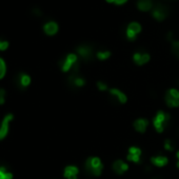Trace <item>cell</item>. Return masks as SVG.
<instances>
[{"mask_svg":"<svg viewBox=\"0 0 179 179\" xmlns=\"http://www.w3.org/2000/svg\"><path fill=\"white\" fill-rule=\"evenodd\" d=\"M148 124H149V122H148V120H146V119H138V120H136V121H135L134 126H135V129H136L138 132H140V133H143V132L146 131Z\"/></svg>","mask_w":179,"mask_h":179,"instance_id":"ba28073f","label":"cell"},{"mask_svg":"<svg viewBox=\"0 0 179 179\" xmlns=\"http://www.w3.org/2000/svg\"><path fill=\"white\" fill-rule=\"evenodd\" d=\"M141 31V26L137 22H132L129 24V28L126 31V36L130 40H134L136 38V34H138Z\"/></svg>","mask_w":179,"mask_h":179,"instance_id":"6da1fadb","label":"cell"},{"mask_svg":"<svg viewBox=\"0 0 179 179\" xmlns=\"http://www.w3.org/2000/svg\"><path fill=\"white\" fill-rule=\"evenodd\" d=\"M129 153L131 154V155L140 156V154H141V151H140V149H138V148H135V146H132V148H130V150H129Z\"/></svg>","mask_w":179,"mask_h":179,"instance_id":"44dd1931","label":"cell"},{"mask_svg":"<svg viewBox=\"0 0 179 179\" xmlns=\"http://www.w3.org/2000/svg\"><path fill=\"white\" fill-rule=\"evenodd\" d=\"M165 100H166V103H168L169 107H178V105H179V100H178V99H176L175 97L172 96L170 93H168V94H166Z\"/></svg>","mask_w":179,"mask_h":179,"instance_id":"4fadbf2b","label":"cell"},{"mask_svg":"<svg viewBox=\"0 0 179 179\" xmlns=\"http://www.w3.org/2000/svg\"><path fill=\"white\" fill-rule=\"evenodd\" d=\"M111 56V53L110 52H98L97 53V57L99 58L100 60H104L107 58H109Z\"/></svg>","mask_w":179,"mask_h":179,"instance_id":"ffe728a7","label":"cell"},{"mask_svg":"<svg viewBox=\"0 0 179 179\" xmlns=\"http://www.w3.org/2000/svg\"><path fill=\"white\" fill-rule=\"evenodd\" d=\"M177 42H178V45H179V41H177Z\"/></svg>","mask_w":179,"mask_h":179,"instance_id":"8d00e7d4","label":"cell"},{"mask_svg":"<svg viewBox=\"0 0 179 179\" xmlns=\"http://www.w3.org/2000/svg\"><path fill=\"white\" fill-rule=\"evenodd\" d=\"M58 31V25L56 22H53V21H50L45 25V32L48 35H54L56 34Z\"/></svg>","mask_w":179,"mask_h":179,"instance_id":"52a82bcc","label":"cell"},{"mask_svg":"<svg viewBox=\"0 0 179 179\" xmlns=\"http://www.w3.org/2000/svg\"><path fill=\"white\" fill-rule=\"evenodd\" d=\"M4 173H6V169H4V168H0V178L2 177V175H3Z\"/></svg>","mask_w":179,"mask_h":179,"instance_id":"4dcf8cb0","label":"cell"},{"mask_svg":"<svg viewBox=\"0 0 179 179\" xmlns=\"http://www.w3.org/2000/svg\"><path fill=\"white\" fill-rule=\"evenodd\" d=\"M110 93H111L112 95H114V96H116L117 98H118V100L121 103H124V102L126 101V96L123 94V93L121 92V91L117 90V89H112L111 91H110Z\"/></svg>","mask_w":179,"mask_h":179,"instance_id":"8fae6325","label":"cell"},{"mask_svg":"<svg viewBox=\"0 0 179 179\" xmlns=\"http://www.w3.org/2000/svg\"><path fill=\"white\" fill-rule=\"evenodd\" d=\"M3 179H12L13 178V175H12V173H9V172H6V173H4L3 175H2V177Z\"/></svg>","mask_w":179,"mask_h":179,"instance_id":"4316f807","label":"cell"},{"mask_svg":"<svg viewBox=\"0 0 179 179\" xmlns=\"http://www.w3.org/2000/svg\"><path fill=\"white\" fill-rule=\"evenodd\" d=\"M109 2H112V1H115V0H107Z\"/></svg>","mask_w":179,"mask_h":179,"instance_id":"836d02e7","label":"cell"},{"mask_svg":"<svg viewBox=\"0 0 179 179\" xmlns=\"http://www.w3.org/2000/svg\"><path fill=\"white\" fill-rule=\"evenodd\" d=\"M9 48V42L6 40H0V51H6Z\"/></svg>","mask_w":179,"mask_h":179,"instance_id":"603a6c76","label":"cell"},{"mask_svg":"<svg viewBox=\"0 0 179 179\" xmlns=\"http://www.w3.org/2000/svg\"><path fill=\"white\" fill-rule=\"evenodd\" d=\"M152 162H153L157 166H163L168 163V158L164 156H158V157H154L152 158Z\"/></svg>","mask_w":179,"mask_h":179,"instance_id":"7c38bea8","label":"cell"},{"mask_svg":"<svg viewBox=\"0 0 179 179\" xmlns=\"http://www.w3.org/2000/svg\"><path fill=\"white\" fill-rule=\"evenodd\" d=\"M166 15H168V10H166V8H164L163 6H161V4L156 6L153 10V16L159 21L163 20L166 17Z\"/></svg>","mask_w":179,"mask_h":179,"instance_id":"3957f363","label":"cell"},{"mask_svg":"<svg viewBox=\"0 0 179 179\" xmlns=\"http://www.w3.org/2000/svg\"><path fill=\"white\" fill-rule=\"evenodd\" d=\"M68 179H77V177H76V175H71Z\"/></svg>","mask_w":179,"mask_h":179,"instance_id":"d6a6232c","label":"cell"},{"mask_svg":"<svg viewBox=\"0 0 179 179\" xmlns=\"http://www.w3.org/2000/svg\"><path fill=\"white\" fill-rule=\"evenodd\" d=\"M177 157H178V158H179V152H178V153H177Z\"/></svg>","mask_w":179,"mask_h":179,"instance_id":"e575fe53","label":"cell"},{"mask_svg":"<svg viewBox=\"0 0 179 179\" xmlns=\"http://www.w3.org/2000/svg\"><path fill=\"white\" fill-rule=\"evenodd\" d=\"M98 88H99L100 90H102V91H104V90H107V85H105V83H102V82H98Z\"/></svg>","mask_w":179,"mask_h":179,"instance_id":"f1b7e54d","label":"cell"},{"mask_svg":"<svg viewBox=\"0 0 179 179\" xmlns=\"http://www.w3.org/2000/svg\"><path fill=\"white\" fill-rule=\"evenodd\" d=\"M137 6L141 11H149L152 9L153 4H152V0H138Z\"/></svg>","mask_w":179,"mask_h":179,"instance_id":"9c48e42d","label":"cell"},{"mask_svg":"<svg viewBox=\"0 0 179 179\" xmlns=\"http://www.w3.org/2000/svg\"><path fill=\"white\" fill-rule=\"evenodd\" d=\"M4 96H6V91L0 89V104L4 103Z\"/></svg>","mask_w":179,"mask_h":179,"instance_id":"484cf974","label":"cell"},{"mask_svg":"<svg viewBox=\"0 0 179 179\" xmlns=\"http://www.w3.org/2000/svg\"><path fill=\"white\" fill-rule=\"evenodd\" d=\"M140 57H141V54H139V53H136L134 55V60H135V62L136 63H138V61L140 60Z\"/></svg>","mask_w":179,"mask_h":179,"instance_id":"83f0119b","label":"cell"},{"mask_svg":"<svg viewBox=\"0 0 179 179\" xmlns=\"http://www.w3.org/2000/svg\"><path fill=\"white\" fill-rule=\"evenodd\" d=\"M173 52L176 56H178L179 57V45H178L177 41H174L173 42Z\"/></svg>","mask_w":179,"mask_h":179,"instance_id":"cb8c5ba5","label":"cell"},{"mask_svg":"<svg viewBox=\"0 0 179 179\" xmlns=\"http://www.w3.org/2000/svg\"><path fill=\"white\" fill-rule=\"evenodd\" d=\"M14 118V116L12 114H9L8 116H6V118L3 119L2 121V124H1V127H0V140L3 139L4 137L8 135V132H9V123L12 119Z\"/></svg>","mask_w":179,"mask_h":179,"instance_id":"277c9868","label":"cell"},{"mask_svg":"<svg viewBox=\"0 0 179 179\" xmlns=\"http://www.w3.org/2000/svg\"><path fill=\"white\" fill-rule=\"evenodd\" d=\"M169 93H170V94H171L173 97H175L176 99H178V100H179V91L175 90V89H172V90L169 91Z\"/></svg>","mask_w":179,"mask_h":179,"instance_id":"d4e9b609","label":"cell"},{"mask_svg":"<svg viewBox=\"0 0 179 179\" xmlns=\"http://www.w3.org/2000/svg\"><path fill=\"white\" fill-rule=\"evenodd\" d=\"M77 173H78V169L76 166L70 165L64 170V177L68 178L71 175H77Z\"/></svg>","mask_w":179,"mask_h":179,"instance_id":"9a60e30c","label":"cell"},{"mask_svg":"<svg viewBox=\"0 0 179 179\" xmlns=\"http://www.w3.org/2000/svg\"><path fill=\"white\" fill-rule=\"evenodd\" d=\"M77 51L83 58H90L91 55H92V50H91L90 46H87V45L79 46V48L77 49Z\"/></svg>","mask_w":179,"mask_h":179,"instance_id":"30bf717a","label":"cell"},{"mask_svg":"<svg viewBox=\"0 0 179 179\" xmlns=\"http://www.w3.org/2000/svg\"><path fill=\"white\" fill-rule=\"evenodd\" d=\"M165 146L166 150H170V151H172V150H173V146H171V142L169 141V140L165 141V146Z\"/></svg>","mask_w":179,"mask_h":179,"instance_id":"f546056e","label":"cell"},{"mask_svg":"<svg viewBox=\"0 0 179 179\" xmlns=\"http://www.w3.org/2000/svg\"><path fill=\"white\" fill-rule=\"evenodd\" d=\"M73 63L71 62L70 60H68V59H65V60H63L62 62H61V68H62V71L63 72H68V70H70L71 68L73 67Z\"/></svg>","mask_w":179,"mask_h":179,"instance_id":"e0dca14e","label":"cell"},{"mask_svg":"<svg viewBox=\"0 0 179 179\" xmlns=\"http://www.w3.org/2000/svg\"><path fill=\"white\" fill-rule=\"evenodd\" d=\"M31 82V78L29 75L26 74H21L19 76V79H18V83L19 85H22V87H28Z\"/></svg>","mask_w":179,"mask_h":179,"instance_id":"5bb4252c","label":"cell"},{"mask_svg":"<svg viewBox=\"0 0 179 179\" xmlns=\"http://www.w3.org/2000/svg\"><path fill=\"white\" fill-rule=\"evenodd\" d=\"M70 81L73 83V84L77 85V87H82L84 84V80L82 78H79V77H75V76H71L70 78Z\"/></svg>","mask_w":179,"mask_h":179,"instance_id":"2e32d148","label":"cell"},{"mask_svg":"<svg viewBox=\"0 0 179 179\" xmlns=\"http://www.w3.org/2000/svg\"><path fill=\"white\" fill-rule=\"evenodd\" d=\"M6 74V63H4L3 59L0 58V79Z\"/></svg>","mask_w":179,"mask_h":179,"instance_id":"d6986e66","label":"cell"},{"mask_svg":"<svg viewBox=\"0 0 179 179\" xmlns=\"http://www.w3.org/2000/svg\"><path fill=\"white\" fill-rule=\"evenodd\" d=\"M113 169H114V171L117 174H122L123 172H126L127 170V164H126L121 160L115 161L114 164H113Z\"/></svg>","mask_w":179,"mask_h":179,"instance_id":"8992f818","label":"cell"},{"mask_svg":"<svg viewBox=\"0 0 179 179\" xmlns=\"http://www.w3.org/2000/svg\"><path fill=\"white\" fill-rule=\"evenodd\" d=\"M126 0H115V2H116V4H122L124 3Z\"/></svg>","mask_w":179,"mask_h":179,"instance_id":"1f68e13d","label":"cell"},{"mask_svg":"<svg viewBox=\"0 0 179 179\" xmlns=\"http://www.w3.org/2000/svg\"><path fill=\"white\" fill-rule=\"evenodd\" d=\"M177 165H178V168H179V161H178V164H177Z\"/></svg>","mask_w":179,"mask_h":179,"instance_id":"d590c367","label":"cell"},{"mask_svg":"<svg viewBox=\"0 0 179 179\" xmlns=\"http://www.w3.org/2000/svg\"><path fill=\"white\" fill-rule=\"evenodd\" d=\"M127 160L134 161V162H139V161H140V156L131 155V154H129V155H127Z\"/></svg>","mask_w":179,"mask_h":179,"instance_id":"7402d4cb","label":"cell"},{"mask_svg":"<svg viewBox=\"0 0 179 179\" xmlns=\"http://www.w3.org/2000/svg\"><path fill=\"white\" fill-rule=\"evenodd\" d=\"M149 60H150V56H149V54H141L140 60L138 61V63H137V64H139V65L144 64V63H146Z\"/></svg>","mask_w":179,"mask_h":179,"instance_id":"ac0fdd59","label":"cell"},{"mask_svg":"<svg viewBox=\"0 0 179 179\" xmlns=\"http://www.w3.org/2000/svg\"><path fill=\"white\" fill-rule=\"evenodd\" d=\"M169 119H170V116H169L168 114H164L163 112L159 111L157 113L155 119H154L153 122H156V123H160V124H163V126H165L166 122L169 121Z\"/></svg>","mask_w":179,"mask_h":179,"instance_id":"5b68a950","label":"cell"},{"mask_svg":"<svg viewBox=\"0 0 179 179\" xmlns=\"http://www.w3.org/2000/svg\"><path fill=\"white\" fill-rule=\"evenodd\" d=\"M101 165H102L101 161H100V159L97 158V157H92V158H89L85 161V169H87V171L91 174L94 171V169L99 168V166H101Z\"/></svg>","mask_w":179,"mask_h":179,"instance_id":"7a4b0ae2","label":"cell"}]
</instances>
